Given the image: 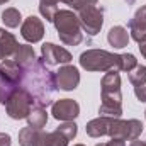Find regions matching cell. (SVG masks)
<instances>
[{
  "label": "cell",
  "instance_id": "1",
  "mask_svg": "<svg viewBox=\"0 0 146 146\" xmlns=\"http://www.w3.org/2000/svg\"><path fill=\"white\" fill-rule=\"evenodd\" d=\"M19 87L34 99L37 107L42 109L53 104V95L58 90L54 72H49L48 66L41 61V58H37L33 65L22 68V78Z\"/></svg>",
  "mask_w": 146,
  "mask_h": 146
},
{
  "label": "cell",
  "instance_id": "2",
  "mask_svg": "<svg viewBox=\"0 0 146 146\" xmlns=\"http://www.w3.org/2000/svg\"><path fill=\"white\" fill-rule=\"evenodd\" d=\"M100 107L99 114L107 117L122 115V94H121V75L117 72H107L100 80Z\"/></svg>",
  "mask_w": 146,
  "mask_h": 146
},
{
  "label": "cell",
  "instance_id": "3",
  "mask_svg": "<svg viewBox=\"0 0 146 146\" xmlns=\"http://www.w3.org/2000/svg\"><path fill=\"white\" fill-rule=\"evenodd\" d=\"M60 41L66 46H78L83 41V33H82V26H80V19L73 10H58V14L54 15L53 21Z\"/></svg>",
  "mask_w": 146,
  "mask_h": 146
},
{
  "label": "cell",
  "instance_id": "4",
  "mask_svg": "<svg viewBox=\"0 0 146 146\" xmlns=\"http://www.w3.org/2000/svg\"><path fill=\"white\" fill-rule=\"evenodd\" d=\"M80 66L87 72H119L121 54L106 49H87L80 54Z\"/></svg>",
  "mask_w": 146,
  "mask_h": 146
},
{
  "label": "cell",
  "instance_id": "5",
  "mask_svg": "<svg viewBox=\"0 0 146 146\" xmlns=\"http://www.w3.org/2000/svg\"><path fill=\"white\" fill-rule=\"evenodd\" d=\"M33 107H36V102L34 99L26 92L22 90L21 87L7 99L5 102V112L10 119L14 121H21V119H26L29 115V112L33 110Z\"/></svg>",
  "mask_w": 146,
  "mask_h": 146
},
{
  "label": "cell",
  "instance_id": "6",
  "mask_svg": "<svg viewBox=\"0 0 146 146\" xmlns=\"http://www.w3.org/2000/svg\"><path fill=\"white\" fill-rule=\"evenodd\" d=\"M143 133V122L138 119H129V121H122V119H114L109 127L107 136L115 138V139H122V141H134L141 136Z\"/></svg>",
  "mask_w": 146,
  "mask_h": 146
},
{
  "label": "cell",
  "instance_id": "7",
  "mask_svg": "<svg viewBox=\"0 0 146 146\" xmlns=\"http://www.w3.org/2000/svg\"><path fill=\"white\" fill-rule=\"evenodd\" d=\"M78 19H80V26L82 31L87 33V36H97L104 26V9L95 5V7H88L85 10L78 12Z\"/></svg>",
  "mask_w": 146,
  "mask_h": 146
},
{
  "label": "cell",
  "instance_id": "8",
  "mask_svg": "<svg viewBox=\"0 0 146 146\" xmlns=\"http://www.w3.org/2000/svg\"><path fill=\"white\" fill-rule=\"evenodd\" d=\"M41 61L46 66H56V65H68L72 61V53L58 44L44 42L41 46Z\"/></svg>",
  "mask_w": 146,
  "mask_h": 146
},
{
  "label": "cell",
  "instance_id": "9",
  "mask_svg": "<svg viewBox=\"0 0 146 146\" xmlns=\"http://www.w3.org/2000/svg\"><path fill=\"white\" fill-rule=\"evenodd\" d=\"M51 114L56 121H75L80 115V106L73 99H60L51 104Z\"/></svg>",
  "mask_w": 146,
  "mask_h": 146
},
{
  "label": "cell",
  "instance_id": "10",
  "mask_svg": "<svg viewBox=\"0 0 146 146\" xmlns=\"http://www.w3.org/2000/svg\"><path fill=\"white\" fill-rule=\"evenodd\" d=\"M54 78H56L58 90L72 92L80 83V72L73 65H63V66H60L58 72H54Z\"/></svg>",
  "mask_w": 146,
  "mask_h": 146
},
{
  "label": "cell",
  "instance_id": "11",
  "mask_svg": "<svg viewBox=\"0 0 146 146\" xmlns=\"http://www.w3.org/2000/svg\"><path fill=\"white\" fill-rule=\"evenodd\" d=\"M21 36L27 42H39L44 36V24L36 15H29L22 24H21Z\"/></svg>",
  "mask_w": 146,
  "mask_h": 146
},
{
  "label": "cell",
  "instance_id": "12",
  "mask_svg": "<svg viewBox=\"0 0 146 146\" xmlns=\"http://www.w3.org/2000/svg\"><path fill=\"white\" fill-rule=\"evenodd\" d=\"M129 36L133 37L138 44L146 39V5L143 7H139L138 10H136V14H134V17L129 21Z\"/></svg>",
  "mask_w": 146,
  "mask_h": 146
},
{
  "label": "cell",
  "instance_id": "13",
  "mask_svg": "<svg viewBox=\"0 0 146 146\" xmlns=\"http://www.w3.org/2000/svg\"><path fill=\"white\" fill-rule=\"evenodd\" d=\"M129 82L134 87V95L139 102H146V66L138 65L129 73Z\"/></svg>",
  "mask_w": 146,
  "mask_h": 146
},
{
  "label": "cell",
  "instance_id": "14",
  "mask_svg": "<svg viewBox=\"0 0 146 146\" xmlns=\"http://www.w3.org/2000/svg\"><path fill=\"white\" fill-rule=\"evenodd\" d=\"M117 119V117H107V115H100V117H95L92 121L87 122L85 126V131L90 138H102V136H107L109 133V127L112 124V121Z\"/></svg>",
  "mask_w": 146,
  "mask_h": 146
},
{
  "label": "cell",
  "instance_id": "15",
  "mask_svg": "<svg viewBox=\"0 0 146 146\" xmlns=\"http://www.w3.org/2000/svg\"><path fill=\"white\" fill-rule=\"evenodd\" d=\"M17 48H19V42H17L15 36L0 27V61L9 56H14Z\"/></svg>",
  "mask_w": 146,
  "mask_h": 146
},
{
  "label": "cell",
  "instance_id": "16",
  "mask_svg": "<svg viewBox=\"0 0 146 146\" xmlns=\"http://www.w3.org/2000/svg\"><path fill=\"white\" fill-rule=\"evenodd\" d=\"M0 75L5 80L15 83L19 87L21 85V78H22V68L14 60H2L0 61Z\"/></svg>",
  "mask_w": 146,
  "mask_h": 146
},
{
  "label": "cell",
  "instance_id": "17",
  "mask_svg": "<svg viewBox=\"0 0 146 146\" xmlns=\"http://www.w3.org/2000/svg\"><path fill=\"white\" fill-rule=\"evenodd\" d=\"M129 39H131V36H129L127 29L122 27V26H114V27H110L109 33H107V42L112 48H115V49L126 48L129 44Z\"/></svg>",
  "mask_w": 146,
  "mask_h": 146
},
{
  "label": "cell",
  "instance_id": "18",
  "mask_svg": "<svg viewBox=\"0 0 146 146\" xmlns=\"http://www.w3.org/2000/svg\"><path fill=\"white\" fill-rule=\"evenodd\" d=\"M36 60H37V56H36V53H34V49H33V46H29V44H19V48H17V51L14 54V61L21 68H26V66L33 65Z\"/></svg>",
  "mask_w": 146,
  "mask_h": 146
},
{
  "label": "cell",
  "instance_id": "19",
  "mask_svg": "<svg viewBox=\"0 0 146 146\" xmlns=\"http://www.w3.org/2000/svg\"><path fill=\"white\" fill-rule=\"evenodd\" d=\"M42 136V129H34L31 126L22 127L19 131V145L21 146H37Z\"/></svg>",
  "mask_w": 146,
  "mask_h": 146
},
{
  "label": "cell",
  "instance_id": "20",
  "mask_svg": "<svg viewBox=\"0 0 146 146\" xmlns=\"http://www.w3.org/2000/svg\"><path fill=\"white\" fill-rule=\"evenodd\" d=\"M27 119V126L34 127V129H42L48 122V112L42 109V107H33V110L29 112V115L26 117Z\"/></svg>",
  "mask_w": 146,
  "mask_h": 146
},
{
  "label": "cell",
  "instance_id": "21",
  "mask_svg": "<svg viewBox=\"0 0 146 146\" xmlns=\"http://www.w3.org/2000/svg\"><path fill=\"white\" fill-rule=\"evenodd\" d=\"M37 145H44V146H68V139L60 133V131H53V133H42L41 139Z\"/></svg>",
  "mask_w": 146,
  "mask_h": 146
},
{
  "label": "cell",
  "instance_id": "22",
  "mask_svg": "<svg viewBox=\"0 0 146 146\" xmlns=\"http://www.w3.org/2000/svg\"><path fill=\"white\" fill-rule=\"evenodd\" d=\"M2 22L7 27L15 29V27H19L22 24V15H21V12L15 7H9V9H5L2 12Z\"/></svg>",
  "mask_w": 146,
  "mask_h": 146
},
{
  "label": "cell",
  "instance_id": "23",
  "mask_svg": "<svg viewBox=\"0 0 146 146\" xmlns=\"http://www.w3.org/2000/svg\"><path fill=\"white\" fill-rule=\"evenodd\" d=\"M58 2H39V14L48 21V22H53L54 21V15L58 14Z\"/></svg>",
  "mask_w": 146,
  "mask_h": 146
},
{
  "label": "cell",
  "instance_id": "24",
  "mask_svg": "<svg viewBox=\"0 0 146 146\" xmlns=\"http://www.w3.org/2000/svg\"><path fill=\"white\" fill-rule=\"evenodd\" d=\"M56 131H60L68 141H72L76 138V133H78V126L73 122V121H65L63 124H60L58 127H56Z\"/></svg>",
  "mask_w": 146,
  "mask_h": 146
},
{
  "label": "cell",
  "instance_id": "25",
  "mask_svg": "<svg viewBox=\"0 0 146 146\" xmlns=\"http://www.w3.org/2000/svg\"><path fill=\"white\" fill-rule=\"evenodd\" d=\"M19 87L15 85V83H12V82H9V80H5L2 75H0V97H2V102L5 104L7 102V99L17 90Z\"/></svg>",
  "mask_w": 146,
  "mask_h": 146
},
{
  "label": "cell",
  "instance_id": "26",
  "mask_svg": "<svg viewBox=\"0 0 146 146\" xmlns=\"http://www.w3.org/2000/svg\"><path fill=\"white\" fill-rule=\"evenodd\" d=\"M136 66H138V60H136L134 54H131V53H124V54H121V70H119V72L131 73Z\"/></svg>",
  "mask_w": 146,
  "mask_h": 146
},
{
  "label": "cell",
  "instance_id": "27",
  "mask_svg": "<svg viewBox=\"0 0 146 146\" xmlns=\"http://www.w3.org/2000/svg\"><path fill=\"white\" fill-rule=\"evenodd\" d=\"M60 2L70 5L73 10H76V12L85 10V9H88V7H95V5H99V0H60Z\"/></svg>",
  "mask_w": 146,
  "mask_h": 146
},
{
  "label": "cell",
  "instance_id": "28",
  "mask_svg": "<svg viewBox=\"0 0 146 146\" xmlns=\"http://www.w3.org/2000/svg\"><path fill=\"white\" fill-rule=\"evenodd\" d=\"M0 146H12V138L7 133H0Z\"/></svg>",
  "mask_w": 146,
  "mask_h": 146
},
{
  "label": "cell",
  "instance_id": "29",
  "mask_svg": "<svg viewBox=\"0 0 146 146\" xmlns=\"http://www.w3.org/2000/svg\"><path fill=\"white\" fill-rule=\"evenodd\" d=\"M107 146H126V141L122 139H115V138H110L109 143H106Z\"/></svg>",
  "mask_w": 146,
  "mask_h": 146
},
{
  "label": "cell",
  "instance_id": "30",
  "mask_svg": "<svg viewBox=\"0 0 146 146\" xmlns=\"http://www.w3.org/2000/svg\"><path fill=\"white\" fill-rule=\"evenodd\" d=\"M138 48H139V51H141V54H143V58L146 60V39H143V41L139 42V46H138Z\"/></svg>",
  "mask_w": 146,
  "mask_h": 146
},
{
  "label": "cell",
  "instance_id": "31",
  "mask_svg": "<svg viewBox=\"0 0 146 146\" xmlns=\"http://www.w3.org/2000/svg\"><path fill=\"white\" fill-rule=\"evenodd\" d=\"M129 146H146V141H138V139H134V141H131Z\"/></svg>",
  "mask_w": 146,
  "mask_h": 146
},
{
  "label": "cell",
  "instance_id": "32",
  "mask_svg": "<svg viewBox=\"0 0 146 146\" xmlns=\"http://www.w3.org/2000/svg\"><path fill=\"white\" fill-rule=\"evenodd\" d=\"M7 2H10V0H0V5H5Z\"/></svg>",
  "mask_w": 146,
  "mask_h": 146
},
{
  "label": "cell",
  "instance_id": "33",
  "mask_svg": "<svg viewBox=\"0 0 146 146\" xmlns=\"http://www.w3.org/2000/svg\"><path fill=\"white\" fill-rule=\"evenodd\" d=\"M124 2H126V3H129V5H131V3H134V2H136V0H124Z\"/></svg>",
  "mask_w": 146,
  "mask_h": 146
},
{
  "label": "cell",
  "instance_id": "34",
  "mask_svg": "<svg viewBox=\"0 0 146 146\" xmlns=\"http://www.w3.org/2000/svg\"><path fill=\"white\" fill-rule=\"evenodd\" d=\"M39 2H60V0H39Z\"/></svg>",
  "mask_w": 146,
  "mask_h": 146
},
{
  "label": "cell",
  "instance_id": "35",
  "mask_svg": "<svg viewBox=\"0 0 146 146\" xmlns=\"http://www.w3.org/2000/svg\"><path fill=\"white\" fill-rule=\"evenodd\" d=\"M95 146H107L106 143H99V145H95Z\"/></svg>",
  "mask_w": 146,
  "mask_h": 146
},
{
  "label": "cell",
  "instance_id": "36",
  "mask_svg": "<svg viewBox=\"0 0 146 146\" xmlns=\"http://www.w3.org/2000/svg\"><path fill=\"white\" fill-rule=\"evenodd\" d=\"M73 146H85V145H73Z\"/></svg>",
  "mask_w": 146,
  "mask_h": 146
},
{
  "label": "cell",
  "instance_id": "37",
  "mask_svg": "<svg viewBox=\"0 0 146 146\" xmlns=\"http://www.w3.org/2000/svg\"><path fill=\"white\" fill-rule=\"evenodd\" d=\"M0 104H2V97H0Z\"/></svg>",
  "mask_w": 146,
  "mask_h": 146
},
{
  "label": "cell",
  "instance_id": "38",
  "mask_svg": "<svg viewBox=\"0 0 146 146\" xmlns=\"http://www.w3.org/2000/svg\"><path fill=\"white\" fill-rule=\"evenodd\" d=\"M37 146H44V145H37Z\"/></svg>",
  "mask_w": 146,
  "mask_h": 146
},
{
  "label": "cell",
  "instance_id": "39",
  "mask_svg": "<svg viewBox=\"0 0 146 146\" xmlns=\"http://www.w3.org/2000/svg\"><path fill=\"white\" fill-rule=\"evenodd\" d=\"M145 115H146V112H145Z\"/></svg>",
  "mask_w": 146,
  "mask_h": 146
}]
</instances>
